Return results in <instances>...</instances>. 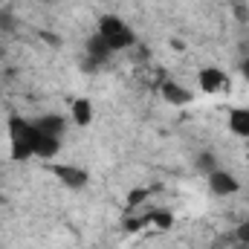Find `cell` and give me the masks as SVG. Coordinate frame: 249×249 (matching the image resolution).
I'll use <instances>...</instances> for the list:
<instances>
[{"label": "cell", "instance_id": "6da1fadb", "mask_svg": "<svg viewBox=\"0 0 249 249\" xmlns=\"http://www.w3.org/2000/svg\"><path fill=\"white\" fill-rule=\"evenodd\" d=\"M6 139H9V157L15 162L26 160H55L61 151V136L44 130L35 119L26 116H12L6 124Z\"/></svg>", "mask_w": 249, "mask_h": 249}, {"label": "cell", "instance_id": "3957f363", "mask_svg": "<svg viewBox=\"0 0 249 249\" xmlns=\"http://www.w3.org/2000/svg\"><path fill=\"white\" fill-rule=\"evenodd\" d=\"M194 81H197V90L203 96H217V93H223L229 87V75L220 67H200Z\"/></svg>", "mask_w": 249, "mask_h": 249}, {"label": "cell", "instance_id": "8992f818", "mask_svg": "<svg viewBox=\"0 0 249 249\" xmlns=\"http://www.w3.org/2000/svg\"><path fill=\"white\" fill-rule=\"evenodd\" d=\"M50 171L58 177L64 183V188H70V191H78V188L87 186V171L84 168H78V165H67V162H53L50 165Z\"/></svg>", "mask_w": 249, "mask_h": 249}, {"label": "cell", "instance_id": "9c48e42d", "mask_svg": "<svg viewBox=\"0 0 249 249\" xmlns=\"http://www.w3.org/2000/svg\"><path fill=\"white\" fill-rule=\"evenodd\" d=\"M238 72H241V78L249 84V55H244V58L238 61Z\"/></svg>", "mask_w": 249, "mask_h": 249}, {"label": "cell", "instance_id": "277c9868", "mask_svg": "<svg viewBox=\"0 0 249 249\" xmlns=\"http://www.w3.org/2000/svg\"><path fill=\"white\" fill-rule=\"evenodd\" d=\"M206 186H209V191H212L214 197H232V194L241 191V180H238L232 171H226V168L217 165L214 171L206 174Z\"/></svg>", "mask_w": 249, "mask_h": 249}, {"label": "cell", "instance_id": "5b68a950", "mask_svg": "<svg viewBox=\"0 0 249 249\" xmlns=\"http://www.w3.org/2000/svg\"><path fill=\"white\" fill-rule=\"evenodd\" d=\"M157 90H160L162 102H168L171 107H186V105L194 102V90L186 87V84H180L177 78H162Z\"/></svg>", "mask_w": 249, "mask_h": 249}, {"label": "cell", "instance_id": "52a82bcc", "mask_svg": "<svg viewBox=\"0 0 249 249\" xmlns=\"http://www.w3.org/2000/svg\"><path fill=\"white\" fill-rule=\"evenodd\" d=\"M226 127H229L232 136L249 139V107H244V105L229 107V113H226Z\"/></svg>", "mask_w": 249, "mask_h": 249}, {"label": "cell", "instance_id": "7a4b0ae2", "mask_svg": "<svg viewBox=\"0 0 249 249\" xmlns=\"http://www.w3.org/2000/svg\"><path fill=\"white\" fill-rule=\"evenodd\" d=\"M96 35L110 47V53H127L136 47V32L133 26L124 20L122 15H113V12H105L96 23Z\"/></svg>", "mask_w": 249, "mask_h": 249}, {"label": "cell", "instance_id": "ba28073f", "mask_svg": "<svg viewBox=\"0 0 249 249\" xmlns=\"http://www.w3.org/2000/svg\"><path fill=\"white\" fill-rule=\"evenodd\" d=\"M70 119L78 127H87V124L93 122V102L90 99H75L72 107H70Z\"/></svg>", "mask_w": 249, "mask_h": 249}]
</instances>
